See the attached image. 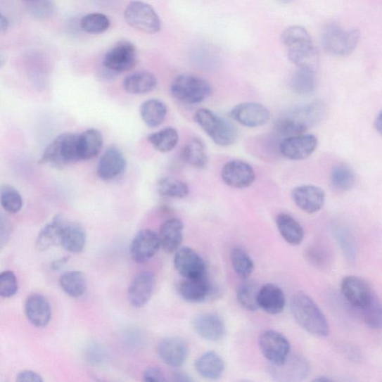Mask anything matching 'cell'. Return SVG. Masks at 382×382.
Returning <instances> with one entry per match:
<instances>
[{
	"label": "cell",
	"instance_id": "7",
	"mask_svg": "<svg viewBox=\"0 0 382 382\" xmlns=\"http://www.w3.org/2000/svg\"><path fill=\"white\" fill-rule=\"evenodd\" d=\"M126 22L132 28L146 34H155L161 30V20L154 8L141 1H132L125 11Z\"/></svg>",
	"mask_w": 382,
	"mask_h": 382
},
{
	"label": "cell",
	"instance_id": "26",
	"mask_svg": "<svg viewBox=\"0 0 382 382\" xmlns=\"http://www.w3.org/2000/svg\"><path fill=\"white\" fill-rule=\"evenodd\" d=\"M288 55L291 63L300 69L316 71L319 65V53L312 42L288 49Z\"/></svg>",
	"mask_w": 382,
	"mask_h": 382
},
{
	"label": "cell",
	"instance_id": "18",
	"mask_svg": "<svg viewBox=\"0 0 382 382\" xmlns=\"http://www.w3.org/2000/svg\"><path fill=\"white\" fill-rule=\"evenodd\" d=\"M127 168L125 155L116 147H110L100 159L97 166V175L102 180L113 181L121 177Z\"/></svg>",
	"mask_w": 382,
	"mask_h": 382
},
{
	"label": "cell",
	"instance_id": "38",
	"mask_svg": "<svg viewBox=\"0 0 382 382\" xmlns=\"http://www.w3.org/2000/svg\"><path fill=\"white\" fill-rule=\"evenodd\" d=\"M331 186L338 191L351 190L355 184L356 177L353 170L348 165H339L332 169L330 175Z\"/></svg>",
	"mask_w": 382,
	"mask_h": 382
},
{
	"label": "cell",
	"instance_id": "13",
	"mask_svg": "<svg viewBox=\"0 0 382 382\" xmlns=\"http://www.w3.org/2000/svg\"><path fill=\"white\" fill-rule=\"evenodd\" d=\"M221 178L231 188L244 189L252 186L256 175L250 165L241 160H234L223 167Z\"/></svg>",
	"mask_w": 382,
	"mask_h": 382
},
{
	"label": "cell",
	"instance_id": "11",
	"mask_svg": "<svg viewBox=\"0 0 382 382\" xmlns=\"http://www.w3.org/2000/svg\"><path fill=\"white\" fill-rule=\"evenodd\" d=\"M317 139L313 134H300L286 138L279 144V152L291 161H301L310 157L316 151Z\"/></svg>",
	"mask_w": 382,
	"mask_h": 382
},
{
	"label": "cell",
	"instance_id": "8",
	"mask_svg": "<svg viewBox=\"0 0 382 382\" xmlns=\"http://www.w3.org/2000/svg\"><path fill=\"white\" fill-rule=\"evenodd\" d=\"M137 64V49L127 41H122L110 48L106 53L103 65L109 72H127Z\"/></svg>",
	"mask_w": 382,
	"mask_h": 382
},
{
	"label": "cell",
	"instance_id": "51",
	"mask_svg": "<svg viewBox=\"0 0 382 382\" xmlns=\"http://www.w3.org/2000/svg\"><path fill=\"white\" fill-rule=\"evenodd\" d=\"M17 381L20 382H42V377L34 371H22L17 376Z\"/></svg>",
	"mask_w": 382,
	"mask_h": 382
},
{
	"label": "cell",
	"instance_id": "49",
	"mask_svg": "<svg viewBox=\"0 0 382 382\" xmlns=\"http://www.w3.org/2000/svg\"><path fill=\"white\" fill-rule=\"evenodd\" d=\"M306 257L307 260L316 267H324L329 263V255L321 249L310 248L307 250Z\"/></svg>",
	"mask_w": 382,
	"mask_h": 382
},
{
	"label": "cell",
	"instance_id": "23",
	"mask_svg": "<svg viewBox=\"0 0 382 382\" xmlns=\"http://www.w3.org/2000/svg\"><path fill=\"white\" fill-rule=\"evenodd\" d=\"M25 314L31 324L35 327L43 328L51 322V306L44 295L32 294L25 303Z\"/></svg>",
	"mask_w": 382,
	"mask_h": 382
},
{
	"label": "cell",
	"instance_id": "28",
	"mask_svg": "<svg viewBox=\"0 0 382 382\" xmlns=\"http://www.w3.org/2000/svg\"><path fill=\"white\" fill-rule=\"evenodd\" d=\"M103 145V134L95 129L86 130L78 135L80 161H87L98 155Z\"/></svg>",
	"mask_w": 382,
	"mask_h": 382
},
{
	"label": "cell",
	"instance_id": "39",
	"mask_svg": "<svg viewBox=\"0 0 382 382\" xmlns=\"http://www.w3.org/2000/svg\"><path fill=\"white\" fill-rule=\"evenodd\" d=\"M260 288L257 283L252 280H244L237 291V298L240 305L246 310L255 312L258 310V293Z\"/></svg>",
	"mask_w": 382,
	"mask_h": 382
},
{
	"label": "cell",
	"instance_id": "33",
	"mask_svg": "<svg viewBox=\"0 0 382 382\" xmlns=\"http://www.w3.org/2000/svg\"><path fill=\"white\" fill-rule=\"evenodd\" d=\"M182 159L189 165L196 169L206 167L208 158L203 142L199 139H193L183 147Z\"/></svg>",
	"mask_w": 382,
	"mask_h": 382
},
{
	"label": "cell",
	"instance_id": "36",
	"mask_svg": "<svg viewBox=\"0 0 382 382\" xmlns=\"http://www.w3.org/2000/svg\"><path fill=\"white\" fill-rule=\"evenodd\" d=\"M317 77L315 71L300 69L291 77L290 86L292 91L299 95H309L317 89Z\"/></svg>",
	"mask_w": 382,
	"mask_h": 382
},
{
	"label": "cell",
	"instance_id": "22",
	"mask_svg": "<svg viewBox=\"0 0 382 382\" xmlns=\"http://www.w3.org/2000/svg\"><path fill=\"white\" fill-rule=\"evenodd\" d=\"M212 291V287L207 275L198 278L184 279L177 286L180 297L192 303L205 301L210 297Z\"/></svg>",
	"mask_w": 382,
	"mask_h": 382
},
{
	"label": "cell",
	"instance_id": "58",
	"mask_svg": "<svg viewBox=\"0 0 382 382\" xmlns=\"http://www.w3.org/2000/svg\"><path fill=\"white\" fill-rule=\"evenodd\" d=\"M23 1L26 4H30V3L35 1V0H23Z\"/></svg>",
	"mask_w": 382,
	"mask_h": 382
},
{
	"label": "cell",
	"instance_id": "53",
	"mask_svg": "<svg viewBox=\"0 0 382 382\" xmlns=\"http://www.w3.org/2000/svg\"><path fill=\"white\" fill-rule=\"evenodd\" d=\"M172 378H174V381H179V382L193 381V379L189 375L184 373H175L174 376H172Z\"/></svg>",
	"mask_w": 382,
	"mask_h": 382
},
{
	"label": "cell",
	"instance_id": "2",
	"mask_svg": "<svg viewBox=\"0 0 382 382\" xmlns=\"http://www.w3.org/2000/svg\"><path fill=\"white\" fill-rule=\"evenodd\" d=\"M291 310L295 321L310 334L319 338L329 336L327 319L310 295L303 292L295 293L291 300Z\"/></svg>",
	"mask_w": 382,
	"mask_h": 382
},
{
	"label": "cell",
	"instance_id": "1",
	"mask_svg": "<svg viewBox=\"0 0 382 382\" xmlns=\"http://www.w3.org/2000/svg\"><path fill=\"white\" fill-rule=\"evenodd\" d=\"M325 115L322 103L314 102L295 107L281 116L276 122L278 134L285 138L305 134L310 127L321 120Z\"/></svg>",
	"mask_w": 382,
	"mask_h": 382
},
{
	"label": "cell",
	"instance_id": "10",
	"mask_svg": "<svg viewBox=\"0 0 382 382\" xmlns=\"http://www.w3.org/2000/svg\"><path fill=\"white\" fill-rule=\"evenodd\" d=\"M260 350L270 364L284 362L290 355L291 344L279 332L268 330L263 332L258 340Z\"/></svg>",
	"mask_w": 382,
	"mask_h": 382
},
{
	"label": "cell",
	"instance_id": "24",
	"mask_svg": "<svg viewBox=\"0 0 382 382\" xmlns=\"http://www.w3.org/2000/svg\"><path fill=\"white\" fill-rule=\"evenodd\" d=\"M257 303L264 312L276 315L284 311L286 299L284 292L279 286L269 283L260 288Z\"/></svg>",
	"mask_w": 382,
	"mask_h": 382
},
{
	"label": "cell",
	"instance_id": "6",
	"mask_svg": "<svg viewBox=\"0 0 382 382\" xmlns=\"http://www.w3.org/2000/svg\"><path fill=\"white\" fill-rule=\"evenodd\" d=\"M360 32L358 30H345L337 23H330L322 34V45L331 55L346 56L358 45Z\"/></svg>",
	"mask_w": 382,
	"mask_h": 382
},
{
	"label": "cell",
	"instance_id": "50",
	"mask_svg": "<svg viewBox=\"0 0 382 382\" xmlns=\"http://www.w3.org/2000/svg\"><path fill=\"white\" fill-rule=\"evenodd\" d=\"M145 381H165V375L161 369L158 367H150L146 369L143 376Z\"/></svg>",
	"mask_w": 382,
	"mask_h": 382
},
{
	"label": "cell",
	"instance_id": "37",
	"mask_svg": "<svg viewBox=\"0 0 382 382\" xmlns=\"http://www.w3.org/2000/svg\"><path fill=\"white\" fill-rule=\"evenodd\" d=\"M179 134L177 129L167 127L153 133L148 140L155 149L161 153H169L175 149L179 143Z\"/></svg>",
	"mask_w": 382,
	"mask_h": 382
},
{
	"label": "cell",
	"instance_id": "16",
	"mask_svg": "<svg viewBox=\"0 0 382 382\" xmlns=\"http://www.w3.org/2000/svg\"><path fill=\"white\" fill-rule=\"evenodd\" d=\"M292 198L302 211L312 215L323 208L326 194L322 189L306 184L295 188L292 191Z\"/></svg>",
	"mask_w": 382,
	"mask_h": 382
},
{
	"label": "cell",
	"instance_id": "45",
	"mask_svg": "<svg viewBox=\"0 0 382 382\" xmlns=\"http://www.w3.org/2000/svg\"><path fill=\"white\" fill-rule=\"evenodd\" d=\"M1 204L5 210L11 214L18 213L23 207V198L18 190L10 186L1 189Z\"/></svg>",
	"mask_w": 382,
	"mask_h": 382
},
{
	"label": "cell",
	"instance_id": "56",
	"mask_svg": "<svg viewBox=\"0 0 382 382\" xmlns=\"http://www.w3.org/2000/svg\"><path fill=\"white\" fill-rule=\"evenodd\" d=\"M314 381H319V382H325V381L326 382V381H330L331 380L329 379V378H326V377L324 376V377H319V378H316Z\"/></svg>",
	"mask_w": 382,
	"mask_h": 382
},
{
	"label": "cell",
	"instance_id": "32",
	"mask_svg": "<svg viewBox=\"0 0 382 382\" xmlns=\"http://www.w3.org/2000/svg\"><path fill=\"white\" fill-rule=\"evenodd\" d=\"M142 120L147 127L156 128L161 126L166 119L167 108L165 103L157 98L144 102L140 108Z\"/></svg>",
	"mask_w": 382,
	"mask_h": 382
},
{
	"label": "cell",
	"instance_id": "52",
	"mask_svg": "<svg viewBox=\"0 0 382 382\" xmlns=\"http://www.w3.org/2000/svg\"><path fill=\"white\" fill-rule=\"evenodd\" d=\"M68 260L69 258L68 257H61L60 260H57L51 263V269L55 271L59 270L66 265Z\"/></svg>",
	"mask_w": 382,
	"mask_h": 382
},
{
	"label": "cell",
	"instance_id": "47",
	"mask_svg": "<svg viewBox=\"0 0 382 382\" xmlns=\"http://www.w3.org/2000/svg\"><path fill=\"white\" fill-rule=\"evenodd\" d=\"M18 290V280L13 271L6 270L0 274V295L2 298H10Z\"/></svg>",
	"mask_w": 382,
	"mask_h": 382
},
{
	"label": "cell",
	"instance_id": "12",
	"mask_svg": "<svg viewBox=\"0 0 382 382\" xmlns=\"http://www.w3.org/2000/svg\"><path fill=\"white\" fill-rule=\"evenodd\" d=\"M230 116L241 125L257 128L262 127L269 121V110L262 104L257 103H243L234 107Z\"/></svg>",
	"mask_w": 382,
	"mask_h": 382
},
{
	"label": "cell",
	"instance_id": "20",
	"mask_svg": "<svg viewBox=\"0 0 382 382\" xmlns=\"http://www.w3.org/2000/svg\"><path fill=\"white\" fill-rule=\"evenodd\" d=\"M158 353L160 359L167 365L179 367L187 360L188 344L179 338H166L159 343Z\"/></svg>",
	"mask_w": 382,
	"mask_h": 382
},
{
	"label": "cell",
	"instance_id": "31",
	"mask_svg": "<svg viewBox=\"0 0 382 382\" xmlns=\"http://www.w3.org/2000/svg\"><path fill=\"white\" fill-rule=\"evenodd\" d=\"M64 224L63 219L57 216L44 227L37 238V249L44 251L61 243V232H63Z\"/></svg>",
	"mask_w": 382,
	"mask_h": 382
},
{
	"label": "cell",
	"instance_id": "25",
	"mask_svg": "<svg viewBox=\"0 0 382 382\" xmlns=\"http://www.w3.org/2000/svg\"><path fill=\"white\" fill-rule=\"evenodd\" d=\"M184 224L177 218H171L165 222L159 231L161 248L167 253L177 251L183 240Z\"/></svg>",
	"mask_w": 382,
	"mask_h": 382
},
{
	"label": "cell",
	"instance_id": "34",
	"mask_svg": "<svg viewBox=\"0 0 382 382\" xmlns=\"http://www.w3.org/2000/svg\"><path fill=\"white\" fill-rule=\"evenodd\" d=\"M86 243V235L84 229L75 224H64L61 232V244L72 253L82 252Z\"/></svg>",
	"mask_w": 382,
	"mask_h": 382
},
{
	"label": "cell",
	"instance_id": "57",
	"mask_svg": "<svg viewBox=\"0 0 382 382\" xmlns=\"http://www.w3.org/2000/svg\"><path fill=\"white\" fill-rule=\"evenodd\" d=\"M278 1L282 4H289L292 1V0H278Z\"/></svg>",
	"mask_w": 382,
	"mask_h": 382
},
{
	"label": "cell",
	"instance_id": "3",
	"mask_svg": "<svg viewBox=\"0 0 382 382\" xmlns=\"http://www.w3.org/2000/svg\"><path fill=\"white\" fill-rule=\"evenodd\" d=\"M194 120L208 136L220 146H230L237 141L238 133L236 127L210 109L197 110Z\"/></svg>",
	"mask_w": 382,
	"mask_h": 382
},
{
	"label": "cell",
	"instance_id": "17",
	"mask_svg": "<svg viewBox=\"0 0 382 382\" xmlns=\"http://www.w3.org/2000/svg\"><path fill=\"white\" fill-rule=\"evenodd\" d=\"M155 286V278L150 271L139 274L131 281L128 298L130 304L135 307L146 305L152 298Z\"/></svg>",
	"mask_w": 382,
	"mask_h": 382
},
{
	"label": "cell",
	"instance_id": "21",
	"mask_svg": "<svg viewBox=\"0 0 382 382\" xmlns=\"http://www.w3.org/2000/svg\"><path fill=\"white\" fill-rule=\"evenodd\" d=\"M193 326L196 333L208 341H219L226 335L223 319L213 313H204L193 319Z\"/></svg>",
	"mask_w": 382,
	"mask_h": 382
},
{
	"label": "cell",
	"instance_id": "5",
	"mask_svg": "<svg viewBox=\"0 0 382 382\" xmlns=\"http://www.w3.org/2000/svg\"><path fill=\"white\" fill-rule=\"evenodd\" d=\"M213 87L207 80L183 74L172 81L170 93L178 101L187 105L199 104L212 94Z\"/></svg>",
	"mask_w": 382,
	"mask_h": 382
},
{
	"label": "cell",
	"instance_id": "27",
	"mask_svg": "<svg viewBox=\"0 0 382 382\" xmlns=\"http://www.w3.org/2000/svg\"><path fill=\"white\" fill-rule=\"evenodd\" d=\"M196 372L207 380H218L225 371L223 359L215 352L203 354L195 363Z\"/></svg>",
	"mask_w": 382,
	"mask_h": 382
},
{
	"label": "cell",
	"instance_id": "48",
	"mask_svg": "<svg viewBox=\"0 0 382 382\" xmlns=\"http://www.w3.org/2000/svg\"><path fill=\"white\" fill-rule=\"evenodd\" d=\"M337 237L340 248L350 263H354L357 255L356 243L351 234L343 229L338 230Z\"/></svg>",
	"mask_w": 382,
	"mask_h": 382
},
{
	"label": "cell",
	"instance_id": "29",
	"mask_svg": "<svg viewBox=\"0 0 382 382\" xmlns=\"http://www.w3.org/2000/svg\"><path fill=\"white\" fill-rule=\"evenodd\" d=\"M158 79L149 71H139L131 74L123 81V89L131 94H145L153 91L157 86Z\"/></svg>",
	"mask_w": 382,
	"mask_h": 382
},
{
	"label": "cell",
	"instance_id": "44",
	"mask_svg": "<svg viewBox=\"0 0 382 382\" xmlns=\"http://www.w3.org/2000/svg\"><path fill=\"white\" fill-rule=\"evenodd\" d=\"M281 41L288 49L301 44L312 42L309 32L299 26L291 27L283 31Z\"/></svg>",
	"mask_w": 382,
	"mask_h": 382
},
{
	"label": "cell",
	"instance_id": "40",
	"mask_svg": "<svg viewBox=\"0 0 382 382\" xmlns=\"http://www.w3.org/2000/svg\"><path fill=\"white\" fill-rule=\"evenodd\" d=\"M157 189L160 194L169 198L183 199L189 194V188L186 182L172 177L160 179Z\"/></svg>",
	"mask_w": 382,
	"mask_h": 382
},
{
	"label": "cell",
	"instance_id": "46",
	"mask_svg": "<svg viewBox=\"0 0 382 382\" xmlns=\"http://www.w3.org/2000/svg\"><path fill=\"white\" fill-rule=\"evenodd\" d=\"M27 4L30 15L39 20L51 18L56 11L53 0H35Z\"/></svg>",
	"mask_w": 382,
	"mask_h": 382
},
{
	"label": "cell",
	"instance_id": "43",
	"mask_svg": "<svg viewBox=\"0 0 382 382\" xmlns=\"http://www.w3.org/2000/svg\"><path fill=\"white\" fill-rule=\"evenodd\" d=\"M108 18L101 13H91L84 16L80 22L82 30L89 34H102L110 27Z\"/></svg>",
	"mask_w": 382,
	"mask_h": 382
},
{
	"label": "cell",
	"instance_id": "41",
	"mask_svg": "<svg viewBox=\"0 0 382 382\" xmlns=\"http://www.w3.org/2000/svg\"><path fill=\"white\" fill-rule=\"evenodd\" d=\"M359 310L369 328L379 329L382 327V302L374 293Z\"/></svg>",
	"mask_w": 382,
	"mask_h": 382
},
{
	"label": "cell",
	"instance_id": "15",
	"mask_svg": "<svg viewBox=\"0 0 382 382\" xmlns=\"http://www.w3.org/2000/svg\"><path fill=\"white\" fill-rule=\"evenodd\" d=\"M174 266L184 279L198 278L206 275V267L203 257L189 248L177 250Z\"/></svg>",
	"mask_w": 382,
	"mask_h": 382
},
{
	"label": "cell",
	"instance_id": "55",
	"mask_svg": "<svg viewBox=\"0 0 382 382\" xmlns=\"http://www.w3.org/2000/svg\"><path fill=\"white\" fill-rule=\"evenodd\" d=\"M375 128L382 135V110L375 120Z\"/></svg>",
	"mask_w": 382,
	"mask_h": 382
},
{
	"label": "cell",
	"instance_id": "30",
	"mask_svg": "<svg viewBox=\"0 0 382 382\" xmlns=\"http://www.w3.org/2000/svg\"><path fill=\"white\" fill-rule=\"evenodd\" d=\"M281 236L292 246L300 245L304 239V230L299 222L286 213L279 214L276 219Z\"/></svg>",
	"mask_w": 382,
	"mask_h": 382
},
{
	"label": "cell",
	"instance_id": "9",
	"mask_svg": "<svg viewBox=\"0 0 382 382\" xmlns=\"http://www.w3.org/2000/svg\"><path fill=\"white\" fill-rule=\"evenodd\" d=\"M311 367L309 362L300 355H289L279 364H271L269 374L274 380L281 382L301 381L309 377Z\"/></svg>",
	"mask_w": 382,
	"mask_h": 382
},
{
	"label": "cell",
	"instance_id": "35",
	"mask_svg": "<svg viewBox=\"0 0 382 382\" xmlns=\"http://www.w3.org/2000/svg\"><path fill=\"white\" fill-rule=\"evenodd\" d=\"M59 284L64 292L72 298H79L87 289V281L81 271H68L59 279Z\"/></svg>",
	"mask_w": 382,
	"mask_h": 382
},
{
	"label": "cell",
	"instance_id": "19",
	"mask_svg": "<svg viewBox=\"0 0 382 382\" xmlns=\"http://www.w3.org/2000/svg\"><path fill=\"white\" fill-rule=\"evenodd\" d=\"M340 288L344 299L357 310L362 309L374 294L364 280L354 276L345 277Z\"/></svg>",
	"mask_w": 382,
	"mask_h": 382
},
{
	"label": "cell",
	"instance_id": "4",
	"mask_svg": "<svg viewBox=\"0 0 382 382\" xmlns=\"http://www.w3.org/2000/svg\"><path fill=\"white\" fill-rule=\"evenodd\" d=\"M78 135L71 132L59 134L48 145L40 163L56 168H63L79 162Z\"/></svg>",
	"mask_w": 382,
	"mask_h": 382
},
{
	"label": "cell",
	"instance_id": "14",
	"mask_svg": "<svg viewBox=\"0 0 382 382\" xmlns=\"http://www.w3.org/2000/svg\"><path fill=\"white\" fill-rule=\"evenodd\" d=\"M161 248L159 236L151 229L139 231L130 246V255L132 260L142 264L151 260Z\"/></svg>",
	"mask_w": 382,
	"mask_h": 382
},
{
	"label": "cell",
	"instance_id": "42",
	"mask_svg": "<svg viewBox=\"0 0 382 382\" xmlns=\"http://www.w3.org/2000/svg\"><path fill=\"white\" fill-rule=\"evenodd\" d=\"M231 261L237 276L243 280L248 279L255 267L248 253L241 248H234L231 253Z\"/></svg>",
	"mask_w": 382,
	"mask_h": 382
},
{
	"label": "cell",
	"instance_id": "54",
	"mask_svg": "<svg viewBox=\"0 0 382 382\" xmlns=\"http://www.w3.org/2000/svg\"><path fill=\"white\" fill-rule=\"evenodd\" d=\"M0 27H1V33L6 34L9 27V21L6 17L2 15L1 21H0Z\"/></svg>",
	"mask_w": 382,
	"mask_h": 382
}]
</instances>
